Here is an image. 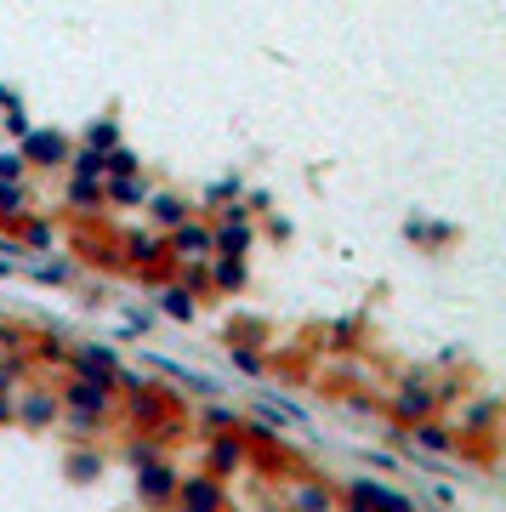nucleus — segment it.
I'll use <instances>...</instances> for the list:
<instances>
[{"label": "nucleus", "instance_id": "nucleus-1", "mask_svg": "<svg viewBox=\"0 0 506 512\" xmlns=\"http://www.w3.org/2000/svg\"><path fill=\"white\" fill-rule=\"evenodd\" d=\"M57 404L80 410V416H114V404H120V370H97V376L74 370L69 382L57 387Z\"/></svg>", "mask_w": 506, "mask_h": 512}, {"label": "nucleus", "instance_id": "nucleus-2", "mask_svg": "<svg viewBox=\"0 0 506 512\" xmlns=\"http://www.w3.org/2000/svg\"><path fill=\"white\" fill-rule=\"evenodd\" d=\"M336 501H342V512H416V495L393 490V484H381V478H370V473L347 478Z\"/></svg>", "mask_w": 506, "mask_h": 512}, {"label": "nucleus", "instance_id": "nucleus-3", "mask_svg": "<svg viewBox=\"0 0 506 512\" xmlns=\"http://www.w3.org/2000/svg\"><path fill=\"white\" fill-rule=\"evenodd\" d=\"M177 478H182L177 461L154 456V461H137V467H131V490H137V501H143V507L165 512V507H171V495H177Z\"/></svg>", "mask_w": 506, "mask_h": 512}, {"label": "nucleus", "instance_id": "nucleus-4", "mask_svg": "<svg viewBox=\"0 0 506 512\" xmlns=\"http://www.w3.org/2000/svg\"><path fill=\"white\" fill-rule=\"evenodd\" d=\"M57 416H63V404H57L52 387L23 382L18 393H12V427H29V433H52Z\"/></svg>", "mask_w": 506, "mask_h": 512}, {"label": "nucleus", "instance_id": "nucleus-5", "mask_svg": "<svg viewBox=\"0 0 506 512\" xmlns=\"http://www.w3.org/2000/svg\"><path fill=\"white\" fill-rule=\"evenodd\" d=\"M455 439H484L495 444V427H501V399L495 393H461V410H455Z\"/></svg>", "mask_w": 506, "mask_h": 512}, {"label": "nucleus", "instance_id": "nucleus-6", "mask_svg": "<svg viewBox=\"0 0 506 512\" xmlns=\"http://www.w3.org/2000/svg\"><path fill=\"white\" fill-rule=\"evenodd\" d=\"M165 512H228V490H222V478H211V473H182L177 495H171Z\"/></svg>", "mask_w": 506, "mask_h": 512}, {"label": "nucleus", "instance_id": "nucleus-7", "mask_svg": "<svg viewBox=\"0 0 506 512\" xmlns=\"http://www.w3.org/2000/svg\"><path fill=\"white\" fill-rule=\"evenodd\" d=\"M387 410H393L398 427H416V421L438 416V410H444V399H438V387L427 382V376H410V382L393 393V404H387Z\"/></svg>", "mask_w": 506, "mask_h": 512}, {"label": "nucleus", "instance_id": "nucleus-8", "mask_svg": "<svg viewBox=\"0 0 506 512\" xmlns=\"http://www.w3.org/2000/svg\"><path fill=\"white\" fill-rule=\"evenodd\" d=\"M239 433H245V427H239ZM239 433H211V439H205V467H199V473L222 478V484H228L234 473H245V467H251V444L239 439Z\"/></svg>", "mask_w": 506, "mask_h": 512}, {"label": "nucleus", "instance_id": "nucleus-9", "mask_svg": "<svg viewBox=\"0 0 506 512\" xmlns=\"http://www.w3.org/2000/svg\"><path fill=\"white\" fill-rule=\"evenodd\" d=\"M279 507L285 512H342V501H336V484H325V478H313V473H296L285 484Z\"/></svg>", "mask_w": 506, "mask_h": 512}, {"label": "nucleus", "instance_id": "nucleus-10", "mask_svg": "<svg viewBox=\"0 0 506 512\" xmlns=\"http://www.w3.org/2000/svg\"><path fill=\"white\" fill-rule=\"evenodd\" d=\"M404 450H421V456H433V461H450L455 456V427L450 421H416V427H404Z\"/></svg>", "mask_w": 506, "mask_h": 512}, {"label": "nucleus", "instance_id": "nucleus-11", "mask_svg": "<svg viewBox=\"0 0 506 512\" xmlns=\"http://www.w3.org/2000/svg\"><path fill=\"white\" fill-rule=\"evenodd\" d=\"M165 256H177V262H211V228H205V222H182V228H171Z\"/></svg>", "mask_w": 506, "mask_h": 512}, {"label": "nucleus", "instance_id": "nucleus-12", "mask_svg": "<svg viewBox=\"0 0 506 512\" xmlns=\"http://www.w3.org/2000/svg\"><path fill=\"white\" fill-rule=\"evenodd\" d=\"M103 473H109V456H103L97 444H74L69 461H63V478H69V484H97Z\"/></svg>", "mask_w": 506, "mask_h": 512}, {"label": "nucleus", "instance_id": "nucleus-13", "mask_svg": "<svg viewBox=\"0 0 506 512\" xmlns=\"http://www.w3.org/2000/svg\"><path fill=\"white\" fill-rule=\"evenodd\" d=\"M69 365L80 370V376L120 370V348H109V342H69Z\"/></svg>", "mask_w": 506, "mask_h": 512}, {"label": "nucleus", "instance_id": "nucleus-14", "mask_svg": "<svg viewBox=\"0 0 506 512\" xmlns=\"http://www.w3.org/2000/svg\"><path fill=\"white\" fill-rule=\"evenodd\" d=\"M160 313L165 319H177V325H194V313H199V296L182 285V279H165V291H160Z\"/></svg>", "mask_w": 506, "mask_h": 512}, {"label": "nucleus", "instance_id": "nucleus-15", "mask_svg": "<svg viewBox=\"0 0 506 512\" xmlns=\"http://www.w3.org/2000/svg\"><path fill=\"white\" fill-rule=\"evenodd\" d=\"M211 285H217L222 296L245 291V256H211Z\"/></svg>", "mask_w": 506, "mask_h": 512}, {"label": "nucleus", "instance_id": "nucleus-16", "mask_svg": "<svg viewBox=\"0 0 506 512\" xmlns=\"http://www.w3.org/2000/svg\"><path fill=\"white\" fill-rule=\"evenodd\" d=\"M239 427H245V421H239V410H234V404L211 399L205 410H199V433H205V439H211V433H239Z\"/></svg>", "mask_w": 506, "mask_h": 512}, {"label": "nucleus", "instance_id": "nucleus-17", "mask_svg": "<svg viewBox=\"0 0 506 512\" xmlns=\"http://www.w3.org/2000/svg\"><path fill=\"white\" fill-rule=\"evenodd\" d=\"M160 256H165V239L160 234H131L126 239V262L137 268V274H143V268H154Z\"/></svg>", "mask_w": 506, "mask_h": 512}, {"label": "nucleus", "instance_id": "nucleus-18", "mask_svg": "<svg viewBox=\"0 0 506 512\" xmlns=\"http://www.w3.org/2000/svg\"><path fill=\"white\" fill-rule=\"evenodd\" d=\"M404 234L416 239V245H427V251H444L455 239V228H444V222H427V217H410L404 222Z\"/></svg>", "mask_w": 506, "mask_h": 512}, {"label": "nucleus", "instance_id": "nucleus-19", "mask_svg": "<svg viewBox=\"0 0 506 512\" xmlns=\"http://www.w3.org/2000/svg\"><path fill=\"white\" fill-rule=\"evenodd\" d=\"M57 421L74 433V444H97L103 439V427H109V416H80V410H63Z\"/></svg>", "mask_w": 506, "mask_h": 512}, {"label": "nucleus", "instance_id": "nucleus-20", "mask_svg": "<svg viewBox=\"0 0 506 512\" xmlns=\"http://www.w3.org/2000/svg\"><path fill=\"white\" fill-rule=\"evenodd\" d=\"M23 160H69V143L52 131H35V137H23Z\"/></svg>", "mask_w": 506, "mask_h": 512}, {"label": "nucleus", "instance_id": "nucleus-21", "mask_svg": "<svg viewBox=\"0 0 506 512\" xmlns=\"http://www.w3.org/2000/svg\"><path fill=\"white\" fill-rule=\"evenodd\" d=\"M359 336H364L359 319H336V325L325 330V348L330 353H359Z\"/></svg>", "mask_w": 506, "mask_h": 512}, {"label": "nucleus", "instance_id": "nucleus-22", "mask_svg": "<svg viewBox=\"0 0 506 512\" xmlns=\"http://www.w3.org/2000/svg\"><path fill=\"white\" fill-rule=\"evenodd\" d=\"M103 200H114V205H143V200H148L143 171H137V177H114V183L103 188Z\"/></svg>", "mask_w": 506, "mask_h": 512}, {"label": "nucleus", "instance_id": "nucleus-23", "mask_svg": "<svg viewBox=\"0 0 506 512\" xmlns=\"http://www.w3.org/2000/svg\"><path fill=\"white\" fill-rule=\"evenodd\" d=\"M148 205H154V222H160L165 234H171V228H182V222H188V205H182L177 194H154V200H148Z\"/></svg>", "mask_w": 506, "mask_h": 512}, {"label": "nucleus", "instance_id": "nucleus-24", "mask_svg": "<svg viewBox=\"0 0 506 512\" xmlns=\"http://www.w3.org/2000/svg\"><path fill=\"white\" fill-rule=\"evenodd\" d=\"M262 342H268V325H262V319H239V325H228V348H256L262 353Z\"/></svg>", "mask_w": 506, "mask_h": 512}, {"label": "nucleus", "instance_id": "nucleus-25", "mask_svg": "<svg viewBox=\"0 0 506 512\" xmlns=\"http://www.w3.org/2000/svg\"><path fill=\"white\" fill-rule=\"evenodd\" d=\"M69 205H74V211H97V205H103V188L86 183V177H74V183H69Z\"/></svg>", "mask_w": 506, "mask_h": 512}, {"label": "nucleus", "instance_id": "nucleus-26", "mask_svg": "<svg viewBox=\"0 0 506 512\" xmlns=\"http://www.w3.org/2000/svg\"><path fill=\"white\" fill-rule=\"evenodd\" d=\"M74 274H80V268H74L69 256H63V262H35V279H40V285H69Z\"/></svg>", "mask_w": 506, "mask_h": 512}, {"label": "nucleus", "instance_id": "nucleus-27", "mask_svg": "<svg viewBox=\"0 0 506 512\" xmlns=\"http://www.w3.org/2000/svg\"><path fill=\"white\" fill-rule=\"evenodd\" d=\"M228 359H234V370H245V376H268V353H256V348H228Z\"/></svg>", "mask_w": 506, "mask_h": 512}, {"label": "nucleus", "instance_id": "nucleus-28", "mask_svg": "<svg viewBox=\"0 0 506 512\" xmlns=\"http://www.w3.org/2000/svg\"><path fill=\"white\" fill-rule=\"evenodd\" d=\"M182 285L194 296H205L211 291V262H182Z\"/></svg>", "mask_w": 506, "mask_h": 512}, {"label": "nucleus", "instance_id": "nucleus-29", "mask_svg": "<svg viewBox=\"0 0 506 512\" xmlns=\"http://www.w3.org/2000/svg\"><path fill=\"white\" fill-rule=\"evenodd\" d=\"M52 239H57V234H52V222H40V217H35V222H23V245H29V251H52Z\"/></svg>", "mask_w": 506, "mask_h": 512}, {"label": "nucleus", "instance_id": "nucleus-30", "mask_svg": "<svg viewBox=\"0 0 506 512\" xmlns=\"http://www.w3.org/2000/svg\"><path fill=\"white\" fill-rule=\"evenodd\" d=\"M23 205H29L23 183H0V217H23Z\"/></svg>", "mask_w": 506, "mask_h": 512}, {"label": "nucleus", "instance_id": "nucleus-31", "mask_svg": "<svg viewBox=\"0 0 506 512\" xmlns=\"http://www.w3.org/2000/svg\"><path fill=\"white\" fill-rule=\"evenodd\" d=\"M86 143L97 148V154H109V148H120V131H114V120H97V126L86 131Z\"/></svg>", "mask_w": 506, "mask_h": 512}, {"label": "nucleus", "instance_id": "nucleus-32", "mask_svg": "<svg viewBox=\"0 0 506 512\" xmlns=\"http://www.w3.org/2000/svg\"><path fill=\"white\" fill-rule=\"evenodd\" d=\"M0 183H23V154H0Z\"/></svg>", "mask_w": 506, "mask_h": 512}, {"label": "nucleus", "instance_id": "nucleus-33", "mask_svg": "<svg viewBox=\"0 0 506 512\" xmlns=\"http://www.w3.org/2000/svg\"><path fill=\"white\" fill-rule=\"evenodd\" d=\"M0 427H12V393H0Z\"/></svg>", "mask_w": 506, "mask_h": 512}]
</instances>
